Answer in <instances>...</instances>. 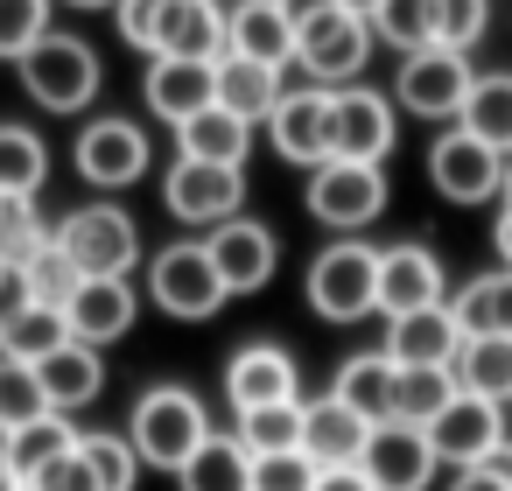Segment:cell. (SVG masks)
I'll return each mask as SVG.
<instances>
[{"label": "cell", "mask_w": 512, "mask_h": 491, "mask_svg": "<svg viewBox=\"0 0 512 491\" xmlns=\"http://www.w3.org/2000/svg\"><path fill=\"white\" fill-rule=\"evenodd\" d=\"M134 316H141V288H134V281H78V295L64 302L71 337L92 344V351L120 344V337L134 330Z\"/></svg>", "instance_id": "cell-20"}, {"label": "cell", "mask_w": 512, "mask_h": 491, "mask_svg": "<svg viewBox=\"0 0 512 491\" xmlns=\"http://www.w3.org/2000/svg\"><path fill=\"white\" fill-rule=\"evenodd\" d=\"M253 491H316V463L302 449L288 456H253Z\"/></svg>", "instance_id": "cell-46"}, {"label": "cell", "mask_w": 512, "mask_h": 491, "mask_svg": "<svg viewBox=\"0 0 512 491\" xmlns=\"http://www.w3.org/2000/svg\"><path fill=\"white\" fill-rule=\"evenodd\" d=\"M57 246L71 253V267L85 281H134V267H141V225L120 204H78L57 225Z\"/></svg>", "instance_id": "cell-4"}, {"label": "cell", "mask_w": 512, "mask_h": 491, "mask_svg": "<svg viewBox=\"0 0 512 491\" xmlns=\"http://www.w3.org/2000/svg\"><path fill=\"white\" fill-rule=\"evenodd\" d=\"M225 400H232V414L302 400V365H295V351H281V344H267V337H260V344H239L232 365H225Z\"/></svg>", "instance_id": "cell-15"}, {"label": "cell", "mask_w": 512, "mask_h": 491, "mask_svg": "<svg viewBox=\"0 0 512 491\" xmlns=\"http://www.w3.org/2000/svg\"><path fill=\"white\" fill-rule=\"evenodd\" d=\"M78 449V428H71V414H43V421H29V428H8V470L29 484L36 470H50L57 456H71Z\"/></svg>", "instance_id": "cell-33"}, {"label": "cell", "mask_w": 512, "mask_h": 491, "mask_svg": "<svg viewBox=\"0 0 512 491\" xmlns=\"http://www.w3.org/2000/svg\"><path fill=\"white\" fill-rule=\"evenodd\" d=\"M141 99H148V113H155V120L183 127L190 113L218 106V64H197V57H148Z\"/></svg>", "instance_id": "cell-19"}, {"label": "cell", "mask_w": 512, "mask_h": 491, "mask_svg": "<svg viewBox=\"0 0 512 491\" xmlns=\"http://www.w3.org/2000/svg\"><path fill=\"white\" fill-rule=\"evenodd\" d=\"M162 22H169V0H113V29L127 50L155 57L162 50Z\"/></svg>", "instance_id": "cell-45"}, {"label": "cell", "mask_w": 512, "mask_h": 491, "mask_svg": "<svg viewBox=\"0 0 512 491\" xmlns=\"http://www.w3.org/2000/svg\"><path fill=\"white\" fill-rule=\"evenodd\" d=\"M498 204L512 211V155H505V183H498Z\"/></svg>", "instance_id": "cell-55"}, {"label": "cell", "mask_w": 512, "mask_h": 491, "mask_svg": "<svg viewBox=\"0 0 512 491\" xmlns=\"http://www.w3.org/2000/svg\"><path fill=\"white\" fill-rule=\"evenodd\" d=\"M428 183H435V197H449V204H491L498 183H505V155L484 148V141H470L463 127H442V134L428 141Z\"/></svg>", "instance_id": "cell-12"}, {"label": "cell", "mask_w": 512, "mask_h": 491, "mask_svg": "<svg viewBox=\"0 0 512 491\" xmlns=\"http://www.w3.org/2000/svg\"><path fill=\"white\" fill-rule=\"evenodd\" d=\"M267 141H274V155L295 162V169L330 162V92H316V85L281 92V106L267 113Z\"/></svg>", "instance_id": "cell-18"}, {"label": "cell", "mask_w": 512, "mask_h": 491, "mask_svg": "<svg viewBox=\"0 0 512 491\" xmlns=\"http://www.w3.org/2000/svg\"><path fill=\"white\" fill-rule=\"evenodd\" d=\"M22 491H99V484H92V463H85V456L71 449V456H57L50 470H36V477H29Z\"/></svg>", "instance_id": "cell-47"}, {"label": "cell", "mask_w": 512, "mask_h": 491, "mask_svg": "<svg viewBox=\"0 0 512 491\" xmlns=\"http://www.w3.org/2000/svg\"><path fill=\"white\" fill-rule=\"evenodd\" d=\"M309 309L323 323H365L379 316V246L365 239H337L309 260V281H302Z\"/></svg>", "instance_id": "cell-3"}, {"label": "cell", "mask_w": 512, "mask_h": 491, "mask_svg": "<svg viewBox=\"0 0 512 491\" xmlns=\"http://www.w3.org/2000/svg\"><path fill=\"white\" fill-rule=\"evenodd\" d=\"M8 274H15V267H8V260H0V281H8Z\"/></svg>", "instance_id": "cell-59"}, {"label": "cell", "mask_w": 512, "mask_h": 491, "mask_svg": "<svg viewBox=\"0 0 512 491\" xmlns=\"http://www.w3.org/2000/svg\"><path fill=\"white\" fill-rule=\"evenodd\" d=\"M148 302H155L162 316H176V323H211L232 295H225V281H218L204 239H176V246L148 253Z\"/></svg>", "instance_id": "cell-5"}, {"label": "cell", "mask_w": 512, "mask_h": 491, "mask_svg": "<svg viewBox=\"0 0 512 491\" xmlns=\"http://www.w3.org/2000/svg\"><path fill=\"white\" fill-rule=\"evenodd\" d=\"M57 0H0V64H22L57 22H50Z\"/></svg>", "instance_id": "cell-42"}, {"label": "cell", "mask_w": 512, "mask_h": 491, "mask_svg": "<svg viewBox=\"0 0 512 491\" xmlns=\"http://www.w3.org/2000/svg\"><path fill=\"white\" fill-rule=\"evenodd\" d=\"M456 393H463V386H456V372H449V365H414V372H400V421L428 428Z\"/></svg>", "instance_id": "cell-41"}, {"label": "cell", "mask_w": 512, "mask_h": 491, "mask_svg": "<svg viewBox=\"0 0 512 491\" xmlns=\"http://www.w3.org/2000/svg\"><path fill=\"white\" fill-rule=\"evenodd\" d=\"M358 470L372 477V491H428V484L442 477V463H435V449H428V435H421L414 421H386V428H372Z\"/></svg>", "instance_id": "cell-16"}, {"label": "cell", "mask_w": 512, "mask_h": 491, "mask_svg": "<svg viewBox=\"0 0 512 491\" xmlns=\"http://www.w3.org/2000/svg\"><path fill=\"white\" fill-rule=\"evenodd\" d=\"M225 50L288 71L295 64V29H288V15L274 8V0H239V8L225 15Z\"/></svg>", "instance_id": "cell-24"}, {"label": "cell", "mask_w": 512, "mask_h": 491, "mask_svg": "<svg viewBox=\"0 0 512 491\" xmlns=\"http://www.w3.org/2000/svg\"><path fill=\"white\" fill-rule=\"evenodd\" d=\"M330 393H337L344 407H358L372 428L400 421V365H393L386 351H358V358H344L337 379H330Z\"/></svg>", "instance_id": "cell-23"}, {"label": "cell", "mask_w": 512, "mask_h": 491, "mask_svg": "<svg viewBox=\"0 0 512 491\" xmlns=\"http://www.w3.org/2000/svg\"><path fill=\"white\" fill-rule=\"evenodd\" d=\"M15 71H22V85H29V99H36L43 113H85V106L99 99V85H106L99 50H92L85 36H71V29H50Z\"/></svg>", "instance_id": "cell-2"}, {"label": "cell", "mask_w": 512, "mask_h": 491, "mask_svg": "<svg viewBox=\"0 0 512 491\" xmlns=\"http://www.w3.org/2000/svg\"><path fill=\"white\" fill-rule=\"evenodd\" d=\"M470 85H477V64L456 57V50H442V43H428V50H407L400 57L393 106L414 113V120H456L463 99H470Z\"/></svg>", "instance_id": "cell-9"}, {"label": "cell", "mask_w": 512, "mask_h": 491, "mask_svg": "<svg viewBox=\"0 0 512 491\" xmlns=\"http://www.w3.org/2000/svg\"><path fill=\"white\" fill-rule=\"evenodd\" d=\"M274 8L288 15V29H302V22H316V15H330L337 0H274Z\"/></svg>", "instance_id": "cell-50"}, {"label": "cell", "mask_w": 512, "mask_h": 491, "mask_svg": "<svg viewBox=\"0 0 512 491\" xmlns=\"http://www.w3.org/2000/svg\"><path fill=\"white\" fill-rule=\"evenodd\" d=\"M456 386L477 393V400H512V337H463L456 344Z\"/></svg>", "instance_id": "cell-31"}, {"label": "cell", "mask_w": 512, "mask_h": 491, "mask_svg": "<svg viewBox=\"0 0 512 491\" xmlns=\"http://www.w3.org/2000/svg\"><path fill=\"white\" fill-rule=\"evenodd\" d=\"M421 435H428V449H435L442 470H470V463H484L505 442V407L498 400H477V393H456Z\"/></svg>", "instance_id": "cell-14"}, {"label": "cell", "mask_w": 512, "mask_h": 491, "mask_svg": "<svg viewBox=\"0 0 512 491\" xmlns=\"http://www.w3.org/2000/svg\"><path fill=\"white\" fill-rule=\"evenodd\" d=\"M162 204H169V218L176 225H197V232H211V225H225V218H239L246 211V169H218V162H169V176H162Z\"/></svg>", "instance_id": "cell-10"}, {"label": "cell", "mask_w": 512, "mask_h": 491, "mask_svg": "<svg viewBox=\"0 0 512 491\" xmlns=\"http://www.w3.org/2000/svg\"><path fill=\"white\" fill-rule=\"evenodd\" d=\"M491 246H498V267H512V211H498V225H491Z\"/></svg>", "instance_id": "cell-53"}, {"label": "cell", "mask_w": 512, "mask_h": 491, "mask_svg": "<svg viewBox=\"0 0 512 491\" xmlns=\"http://www.w3.org/2000/svg\"><path fill=\"white\" fill-rule=\"evenodd\" d=\"M316 491H372V477L358 463H337V470H316Z\"/></svg>", "instance_id": "cell-48"}, {"label": "cell", "mask_w": 512, "mask_h": 491, "mask_svg": "<svg viewBox=\"0 0 512 491\" xmlns=\"http://www.w3.org/2000/svg\"><path fill=\"white\" fill-rule=\"evenodd\" d=\"M337 8H351V15H372V8H379V0H337Z\"/></svg>", "instance_id": "cell-57"}, {"label": "cell", "mask_w": 512, "mask_h": 491, "mask_svg": "<svg viewBox=\"0 0 512 491\" xmlns=\"http://www.w3.org/2000/svg\"><path fill=\"white\" fill-rule=\"evenodd\" d=\"M57 8H85V15H113V0H57Z\"/></svg>", "instance_id": "cell-54"}, {"label": "cell", "mask_w": 512, "mask_h": 491, "mask_svg": "<svg viewBox=\"0 0 512 491\" xmlns=\"http://www.w3.org/2000/svg\"><path fill=\"white\" fill-rule=\"evenodd\" d=\"M449 316L463 337H512V267H491L449 295Z\"/></svg>", "instance_id": "cell-29"}, {"label": "cell", "mask_w": 512, "mask_h": 491, "mask_svg": "<svg viewBox=\"0 0 512 491\" xmlns=\"http://www.w3.org/2000/svg\"><path fill=\"white\" fill-rule=\"evenodd\" d=\"M15 274H22L29 302H43V309H64V302L78 295V281H85V274L71 267V253L57 246V225H50V239H43V246H36V253H29L22 267H15Z\"/></svg>", "instance_id": "cell-36"}, {"label": "cell", "mask_w": 512, "mask_h": 491, "mask_svg": "<svg viewBox=\"0 0 512 491\" xmlns=\"http://www.w3.org/2000/svg\"><path fill=\"white\" fill-rule=\"evenodd\" d=\"M456 344H463V330H456L449 302H435V309L386 316V344H379V351H386L400 372H414V365H456Z\"/></svg>", "instance_id": "cell-22"}, {"label": "cell", "mask_w": 512, "mask_h": 491, "mask_svg": "<svg viewBox=\"0 0 512 491\" xmlns=\"http://www.w3.org/2000/svg\"><path fill=\"white\" fill-rule=\"evenodd\" d=\"M43 239H50V218L36 211V197H0V260L22 267Z\"/></svg>", "instance_id": "cell-44"}, {"label": "cell", "mask_w": 512, "mask_h": 491, "mask_svg": "<svg viewBox=\"0 0 512 491\" xmlns=\"http://www.w3.org/2000/svg\"><path fill=\"white\" fill-rule=\"evenodd\" d=\"M442 491H505V484H498L491 470H477V463H470V470H449V484H442Z\"/></svg>", "instance_id": "cell-51"}, {"label": "cell", "mask_w": 512, "mask_h": 491, "mask_svg": "<svg viewBox=\"0 0 512 491\" xmlns=\"http://www.w3.org/2000/svg\"><path fill=\"white\" fill-rule=\"evenodd\" d=\"M477 470H491V477H498V484L512 491V442H498V449H491V456H484Z\"/></svg>", "instance_id": "cell-52"}, {"label": "cell", "mask_w": 512, "mask_h": 491, "mask_svg": "<svg viewBox=\"0 0 512 491\" xmlns=\"http://www.w3.org/2000/svg\"><path fill=\"white\" fill-rule=\"evenodd\" d=\"M218 106L246 127H260L274 106H281V71L274 64H253V57H218Z\"/></svg>", "instance_id": "cell-27"}, {"label": "cell", "mask_w": 512, "mask_h": 491, "mask_svg": "<svg viewBox=\"0 0 512 491\" xmlns=\"http://www.w3.org/2000/svg\"><path fill=\"white\" fill-rule=\"evenodd\" d=\"M400 141L393 99L372 85H344L330 92V162H386Z\"/></svg>", "instance_id": "cell-11"}, {"label": "cell", "mask_w": 512, "mask_h": 491, "mask_svg": "<svg viewBox=\"0 0 512 491\" xmlns=\"http://www.w3.org/2000/svg\"><path fill=\"white\" fill-rule=\"evenodd\" d=\"M43 414H57V407H50L36 365L0 358V428H29V421H43Z\"/></svg>", "instance_id": "cell-40"}, {"label": "cell", "mask_w": 512, "mask_h": 491, "mask_svg": "<svg viewBox=\"0 0 512 491\" xmlns=\"http://www.w3.org/2000/svg\"><path fill=\"white\" fill-rule=\"evenodd\" d=\"M22 309H29V288H22V274H8V281H0V330H8Z\"/></svg>", "instance_id": "cell-49"}, {"label": "cell", "mask_w": 512, "mask_h": 491, "mask_svg": "<svg viewBox=\"0 0 512 491\" xmlns=\"http://www.w3.org/2000/svg\"><path fill=\"white\" fill-rule=\"evenodd\" d=\"M155 57L218 64L225 57V8H218V0H169V22H162V50Z\"/></svg>", "instance_id": "cell-28"}, {"label": "cell", "mask_w": 512, "mask_h": 491, "mask_svg": "<svg viewBox=\"0 0 512 491\" xmlns=\"http://www.w3.org/2000/svg\"><path fill=\"white\" fill-rule=\"evenodd\" d=\"M365 442H372V421H365L358 407H344L337 393L302 400V456H309L316 470L358 463V456H365Z\"/></svg>", "instance_id": "cell-21"}, {"label": "cell", "mask_w": 512, "mask_h": 491, "mask_svg": "<svg viewBox=\"0 0 512 491\" xmlns=\"http://www.w3.org/2000/svg\"><path fill=\"white\" fill-rule=\"evenodd\" d=\"M372 22V43H386V50H428V0H379V8L365 15Z\"/></svg>", "instance_id": "cell-43"}, {"label": "cell", "mask_w": 512, "mask_h": 491, "mask_svg": "<svg viewBox=\"0 0 512 491\" xmlns=\"http://www.w3.org/2000/svg\"><path fill=\"white\" fill-rule=\"evenodd\" d=\"M176 155H183V162H218V169H246L253 127L232 120L225 106H204V113H190V120L176 127Z\"/></svg>", "instance_id": "cell-25"}, {"label": "cell", "mask_w": 512, "mask_h": 491, "mask_svg": "<svg viewBox=\"0 0 512 491\" xmlns=\"http://www.w3.org/2000/svg\"><path fill=\"white\" fill-rule=\"evenodd\" d=\"M239 449L246 456H288V449H302V400H281V407H253V414H239Z\"/></svg>", "instance_id": "cell-37"}, {"label": "cell", "mask_w": 512, "mask_h": 491, "mask_svg": "<svg viewBox=\"0 0 512 491\" xmlns=\"http://www.w3.org/2000/svg\"><path fill=\"white\" fill-rule=\"evenodd\" d=\"M295 64L309 71L316 92L358 85V71L372 64V22L351 15V8H330V15H316V22H302V29H295Z\"/></svg>", "instance_id": "cell-6"}, {"label": "cell", "mask_w": 512, "mask_h": 491, "mask_svg": "<svg viewBox=\"0 0 512 491\" xmlns=\"http://www.w3.org/2000/svg\"><path fill=\"white\" fill-rule=\"evenodd\" d=\"M204 435H211V414H204V400H197L190 386H148V393L134 400L127 442H134L141 470H169V477H176V470L204 449Z\"/></svg>", "instance_id": "cell-1"}, {"label": "cell", "mask_w": 512, "mask_h": 491, "mask_svg": "<svg viewBox=\"0 0 512 491\" xmlns=\"http://www.w3.org/2000/svg\"><path fill=\"white\" fill-rule=\"evenodd\" d=\"M36 379H43V393H50L57 414H78V407H92L99 386H106V351H92V344L71 337L64 351H50V358L36 365Z\"/></svg>", "instance_id": "cell-26"}, {"label": "cell", "mask_w": 512, "mask_h": 491, "mask_svg": "<svg viewBox=\"0 0 512 491\" xmlns=\"http://www.w3.org/2000/svg\"><path fill=\"white\" fill-rule=\"evenodd\" d=\"M204 253H211L225 295H253V288H267L274 267H281V239H274V225H260V218H246V211L225 218V225H211Z\"/></svg>", "instance_id": "cell-13"}, {"label": "cell", "mask_w": 512, "mask_h": 491, "mask_svg": "<svg viewBox=\"0 0 512 491\" xmlns=\"http://www.w3.org/2000/svg\"><path fill=\"white\" fill-rule=\"evenodd\" d=\"M71 162H78V176H85L92 190H127V183H141V176L155 169V141H148V127L127 120V113H99V120L78 127Z\"/></svg>", "instance_id": "cell-7"}, {"label": "cell", "mask_w": 512, "mask_h": 491, "mask_svg": "<svg viewBox=\"0 0 512 491\" xmlns=\"http://www.w3.org/2000/svg\"><path fill=\"white\" fill-rule=\"evenodd\" d=\"M183 491H253V456L239 449V435H204V449L176 470Z\"/></svg>", "instance_id": "cell-32"}, {"label": "cell", "mask_w": 512, "mask_h": 491, "mask_svg": "<svg viewBox=\"0 0 512 491\" xmlns=\"http://www.w3.org/2000/svg\"><path fill=\"white\" fill-rule=\"evenodd\" d=\"M43 176H50V148H43V134L0 120V197H36Z\"/></svg>", "instance_id": "cell-34"}, {"label": "cell", "mask_w": 512, "mask_h": 491, "mask_svg": "<svg viewBox=\"0 0 512 491\" xmlns=\"http://www.w3.org/2000/svg\"><path fill=\"white\" fill-rule=\"evenodd\" d=\"M0 491H22V477L8 470V456H0Z\"/></svg>", "instance_id": "cell-56"}, {"label": "cell", "mask_w": 512, "mask_h": 491, "mask_svg": "<svg viewBox=\"0 0 512 491\" xmlns=\"http://www.w3.org/2000/svg\"><path fill=\"white\" fill-rule=\"evenodd\" d=\"M64 344H71V323H64V309H43V302H29L8 330H0V358H22V365H43Z\"/></svg>", "instance_id": "cell-35"}, {"label": "cell", "mask_w": 512, "mask_h": 491, "mask_svg": "<svg viewBox=\"0 0 512 491\" xmlns=\"http://www.w3.org/2000/svg\"><path fill=\"white\" fill-rule=\"evenodd\" d=\"M302 204L330 232H365L386 211V162H316Z\"/></svg>", "instance_id": "cell-8"}, {"label": "cell", "mask_w": 512, "mask_h": 491, "mask_svg": "<svg viewBox=\"0 0 512 491\" xmlns=\"http://www.w3.org/2000/svg\"><path fill=\"white\" fill-rule=\"evenodd\" d=\"M435 302H449L442 260L421 239L379 246V316H407V309H435Z\"/></svg>", "instance_id": "cell-17"}, {"label": "cell", "mask_w": 512, "mask_h": 491, "mask_svg": "<svg viewBox=\"0 0 512 491\" xmlns=\"http://www.w3.org/2000/svg\"><path fill=\"white\" fill-rule=\"evenodd\" d=\"M78 456L92 463V484H99V491H134V484H141V456H134V442L113 435V428L78 435Z\"/></svg>", "instance_id": "cell-39"}, {"label": "cell", "mask_w": 512, "mask_h": 491, "mask_svg": "<svg viewBox=\"0 0 512 491\" xmlns=\"http://www.w3.org/2000/svg\"><path fill=\"white\" fill-rule=\"evenodd\" d=\"M0 456H8V428H0Z\"/></svg>", "instance_id": "cell-58"}, {"label": "cell", "mask_w": 512, "mask_h": 491, "mask_svg": "<svg viewBox=\"0 0 512 491\" xmlns=\"http://www.w3.org/2000/svg\"><path fill=\"white\" fill-rule=\"evenodd\" d=\"M491 29V0H428V43L470 57Z\"/></svg>", "instance_id": "cell-38"}, {"label": "cell", "mask_w": 512, "mask_h": 491, "mask_svg": "<svg viewBox=\"0 0 512 491\" xmlns=\"http://www.w3.org/2000/svg\"><path fill=\"white\" fill-rule=\"evenodd\" d=\"M449 127H463L470 141H484V148L512 155V71H477V85H470L463 113H456Z\"/></svg>", "instance_id": "cell-30"}]
</instances>
